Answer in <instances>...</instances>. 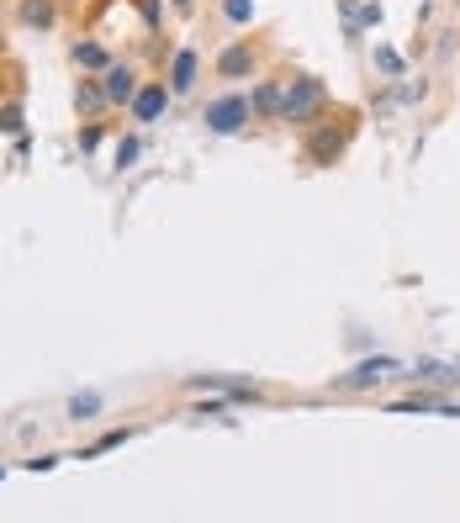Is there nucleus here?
I'll return each mask as SVG.
<instances>
[{"label":"nucleus","instance_id":"nucleus-2","mask_svg":"<svg viewBox=\"0 0 460 523\" xmlns=\"http://www.w3.org/2000/svg\"><path fill=\"white\" fill-rule=\"evenodd\" d=\"M349 143H355V122L349 117H334V122H312L307 127V143H302V154L312 170H334V164L349 154Z\"/></svg>","mask_w":460,"mask_h":523},{"label":"nucleus","instance_id":"nucleus-18","mask_svg":"<svg viewBox=\"0 0 460 523\" xmlns=\"http://www.w3.org/2000/svg\"><path fill=\"white\" fill-rule=\"evenodd\" d=\"M101 391H75V397H69V418H75V423H90V418H96L101 413Z\"/></svg>","mask_w":460,"mask_h":523},{"label":"nucleus","instance_id":"nucleus-12","mask_svg":"<svg viewBox=\"0 0 460 523\" xmlns=\"http://www.w3.org/2000/svg\"><path fill=\"white\" fill-rule=\"evenodd\" d=\"M106 106H112V101H106V85H101V80H80V85H75V111H80L85 122L101 117Z\"/></svg>","mask_w":460,"mask_h":523},{"label":"nucleus","instance_id":"nucleus-3","mask_svg":"<svg viewBox=\"0 0 460 523\" xmlns=\"http://www.w3.org/2000/svg\"><path fill=\"white\" fill-rule=\"evenodd\" d=\"M249 122H254V106H249V96H238V90H228V96H217L207 106V133H217V138L244 133Z\"/></svg>","mask_w":460,"mask_h":523},{"label":"nucleus","instance_id":"nucleus-5","mask_svg":"<svg viewBox=\"0 0 460 523\" xmlns=\"http://www.w3.org/2000/svg\"><path fill=\"white\" fill-rule=\"evenodd\" d=\"M397 370H402V365L392 360V354H376V360H360V365L349 370V376H339L334 386H339V391H371V386H381L386 376H397Z\"/></svg>","mask_w":460,"mask_h":523},{"label":"nucleus","instance_id":"nucleus-19","mask_svg":"<svg viewBox=\"0 0 460 523\" xmlns=\"http://www.w3.org/2000/svg\"><path fill=\"white\" fill-rule=\"evenodd\" d=\"M386 22V6H381V0H360V16H355V27L360 32H376Z\"/></svg>","mask_w":460,"mask_h":523},{"label":"nucleus","instance_id":"nucleus-24","mask_svg":"<svg viewBox=\"0 0 460 523\" xmlns=\"http://www.w3.org/2000/svg\"><path fill=\"white\" fill-rule=\"evenodd\" d=\"M138 16H143V22H149V27H159L164 6H159V0H138Z\"/></svg>","mask_w":460,"mask_h":523},{"label":"nucleus","instance_id":"nucleus-7","mask_svg":"<svg viewBox=\"0 0 460 523\" xmlns=\"http://www.w3.org/2000/svg\"><path fill=\"white\" fill-rule=\"evenodd\" d=\"M186 386L191 391H223V397H233V402H254V397H260V386H254L249 376H186Z\"/></svg>","mask_w":460,"mask_h":523},{"label":"nucleus","instance_id":"nucleus-21","mask_svg":"<svg viewBox=\"0 0 460 523\" xmlns=\"http://www.w3.org/2000/svg\"><path fill=\"white\" fill-rule=\"evenodd\" d=\"M22 127H27V111L22 106H0V133H11V138H22Z\"/></svg>","mask_w":460,"mask_h":523},{"label":"nucleus","instance_id":"nucleus-25","mask_svg":"<svg viewBox=\"0 0 460 523\" xmlns=\"http://www.w3.org/2000/svg\"><path fill=\"white\" fill-rule=\"evenodd\" d=\"M96 143H101V122H90L85 133H80V154H90V148H96Z\"/></svg>","mask_w":460,"mask_h":523},{"label":"nucleus","instance_id":"nucleus-30","mask_svg":"<svg viewBox=\"0 0 460 523\" xmlns=\"http://www.w3.org/2000/svg\"><path fill=\"white\" fill-rule=\"evenodd\" d=\"M0 53H6V37H0Z\"/></svg>","mask_w":460,"mask_h":523},{"label":"nucleus","instance_id":"nucleus-27","mask_svg":"<svg viewBox=\"0 0 460 523\" xmlns=\"http://www.w3.org/2000/svg\"><path fill=\"white\" fill-rule=\"evenodd\" d=\"M59 460H64V455H32V460H27V471H53Z\"/></svg>","mask_w":460,"mask_h":523},{"label":"nucleus","instance_id":"nucleus-20","mask_svg":"<svg viewBox=\"0 0 460 523\" xmlns=\"http://www.w3.org/2000/svg\"><path fill=\"white\" fill-rule=\"evenodd\" d=\"M223 16H228V27H249L254 22V0H223Z\"/></svg>","mask_w":460,"mask_h":523},{"label":"nucleus","instance_id":"nucleus-11","mask_svg":"<svg viewBox=\"0 0 460 523\" xmlns=\"http://www.w3.org/2000/svg\"><path fill=\"white\" fill-rule=\"evenodd\" d=\"M254 64H260V53H254L249 43H228L223 53H217V74H223V80H249Z\"/></svg>","mask_w":460,"mask_h":523},{"label":"nucleus","instance_id":"nucleus-17","mask_svg":"<svg viewBox=\"0 0 460 523\" xmlns=\"http://www.w3.org/2000/svg\"><path fill=\"white\" fill-rule=\"evenodd\" d=\"M127 439H133V428H106L96 444H85V450H80V460H96V455H106V450H122Z\"/></svg>","mask_w":460,"mask_h":523},{"label":"nucleus","instance_id":"nucleus-8","mask_svg":"<svg viewBox=\"0 0 460 523\" xmlns=\"http://www.w3.org/2000/svg\"><path fill=\"white\" fill-rule=\"evenodd\" d=\"M196 74H201V53L196 48H175L170 53V90H175V96H191Z\"/></svg>","mask_w":460,"mask_h":523},{"label":"nucleus","instance_id":"nucleus-13","mask_svg":"<svg viewBox=\"0 0 460 523\" xmlns=\"http://www.w3.org/2000/svg\"><path fill=\"white\" fill-rule=\"evenodd\" d=\"M16 16H22V27L48 32L53 22H59V6H53V0H22V6H16Z\"/></svg>","mask_w":460,"mask_h":523},{"label":"nucleus","instance_id":"nucleus-26","mask_svg":"<svg viewBox=\"0 0 460 523\" xmlns=\"http://www.w3.org/2000/svg\"><path fill=\"white\" fill-rule=\"evenodd\" d=\"M339 16H344V27H355V16H360V0H334Z\"/></svg>","mask_w":460,"mask_h":523},{"label":"nucleus","instance_id":"nucleus-16","mask_svg":"<svg viewBox=\"0 0 460 523\" xmlns=\"http://www.w3.org/2000/svg\"><path fill=\"white\" fill-rule=\"evenodd\" d=\"M69 53H75V64H80V69H101V74H106V69L117 64V59H112V53H106L101 43H75V48H69Z\"/></svg>","mask_w":460,"mask_h":523},{"label":"nucleus","instance_id":"nucleus-10","mask_svg":"<svg viewBox=\"0 0 460 523\" xmlns=\"http://www.w3.org/2000/svg\"><path fill=\"white\" fill-rule=\"evenodd\" d=\"M281 96H286V80H260L249 90V106H254V122H281Z\"/></svg>","mask_w":460,"mask_h":523},{"label":"nucleus","instance_id":"nucleus-31","mask_svg":"<svg viewBox=\"0 0 460 523\" xmlns=\"http://www.w3.org/2000/svg\"><path fill=\"white\" fill-rule=\"evenodd\" d=\"M450 6H460V0H450Z\"/></svg>","mask_w":460,"mask_h":523},{"label":"nucleus","instance_id":"nucleus-6","mask_svg":"<svg viewBox=\"0 0 460 523\" xmlns=\"http://www.w3.org/2000/svg\"><path fill=\"white\" fill-rule=\"evenodd\" d=\"M170 101H175V90L164 85V80H149V85H138V96H133V122H159L164 111H170Z\"/></svg>","mask_w":460,"mask_h":523},{"label":"nucleus","instance_id":"nucleus-23","mask_svg":"<svg viewBox=\"0 0 460 523\" xmlns=\"http://www.w3.org/2000/svg\"><path fill=\"white\" fill-rule=\"evenodd\" d=\"M138 154H143V143H138V138H122V143H117V170H133Z\"/></svg>","mask_w":460,"mask_h":523},{"label":"nucleus","instance_id":"nucleus-15","mask_svg":"<svg viewBox=\"0 0 460 523\" xmlns=\"http://www.w3.org/2000/svg\"><path fill=\"white\" fill-rule=\"evenodd\" d=\"M429 80H423V74H418V80H408V74H402V80H392V96H397V106H423V101H429Z\"/></svg>","mask_w":460,"mask_h":523},{"label":"nucleus","instance_id":"nucleus-28","mask_svg":"<svg viewBox=\"0 0 460 523\" xmlns=\"http://www.w3.org/2000/svg\"><path fill=\"white\" fill-rule=\"evenodd\" d=\"M170 6H175V11H196V0H170Z\"/></svg>","mask_w":460,"mask_h":523},{"label":"nucleus","instance_id":"nucleus-9","mask_svg":"<svg viewBox=\"0 0 460 523\" xmlns=\"http://www.w3.org/2000/svg\"><path fill=\"white\" fill-rule=\"evenodd\" d=\"M101 85H106V101L112 106H133V96H138V69L133 64H112L101 74Z\"/></svg>","mask_w":460,"mask_h":523},{"label":"nucleus","instance_id":"nucleus-14","mask_svg":"<svg viewBox=\"0 0 460 523\" xmlns=\"http://www.w3.org/2000/svg\"><path fill=\"white\" fill-rule=\"evenodd\" d=\"M371 64H376L381 80H402V74H408V59H402L397 48H386V43H376V48H371Z\"/></svg>","mask_w":460,"mask_h":523},{"label":"nucleus","instance_id":"nucleus-29","mask_svg":"<svg viewBox=\"0 0 460 523\" xmlns=\"http://www.w3.org/2000/svg\"><path fill=\"white\" fill-rule=\"evenodd\" d=\"M429 6H434V0H418V16H429Z\"/></svg>","mask_w":460,"mask_h":523},{"label":"nucleus","instance_id":"nucleus-4","mask_svg":"<svg viewBox=\"0 0 460 523\" xmlns=\"http://www.w3.org/2000/svg\"><path fill=\"white\" fill-rule=\"evenodd\" d=\"M408 381L423 391H450V386H460V360H413Z\"/></svg>","mask_w":460,"mask_h":523},{"label":"nucleus","instance_id":"nucleus-22","mask_svg":"<svg viewBox=\"0 0 460 523\" xmlns=\"http://www.w3.org/2000/svg\"><path fill=\"white\" fill-rule=\"evenodd\" d=\"M233 407V397H223V391H217V397H207V402H196V418H223Z\"/></svg>","mask_w":460,"mask_h":523},{"label":"nucleus","instance_id":"nucleus-1","mask_svg":"<svg viewBox=\"0 0 460 523\" xmlns=\"http://www.w3.org/2000/svg\"><path fill=\"white\" fill-rule=\"evenodd\" d=\"M328 117V85L318 74H291L286 96H281V122L286 127H312Z\"/></svg>","mask_w":460,"mask_h":523}]
</instances>
